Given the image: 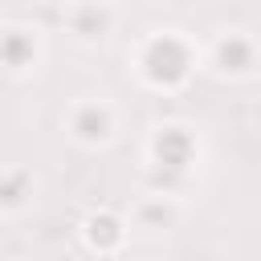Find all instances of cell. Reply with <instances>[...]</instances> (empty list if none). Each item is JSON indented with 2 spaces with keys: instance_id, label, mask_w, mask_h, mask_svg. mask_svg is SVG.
Instances as JSON below:
<instances>
[{
  "instance_id": "cell-1",
  "label": "cell",
  "mask_w": 261,
  "mask_h": 261,
  "mask_svg": "<svg viewBox=\"0 0 261 261\" xmlns=\"http://www.w3.org/2000/svg\"><path fill=\"white\" fill-rule=\"evenodd\" d=\"M188 65H192V57H188V49H184L175 37L151 41V49H147V73H151L155 82L171 86V82H179V77L188 73Z\"/></svg>"
},
{
  "instance_id": "cell-2",
  "label": "cell",
  "mask_w": 261,
  "mask_h": 261,
  "mask_svg": "<svg viewBox=\"0 0 261 261\" xmlns=\"http://www.w3.org/2000/svg\"><path fill=\"white\" fill-rule=\"evenodd\" d=\"M155 155H159V163L167 167L163 179H175V175L192 163V139H188V130H163L159 143H155Z\"/></svg>"
},
{
  "instance_id": "cell-3",
  "label": "cell",
  "mask_w": 261,
  "mask_h": 261,
  "mask_svg": "<svg viewBox=\"0 0 261 261\" xmlns=\"http://www.w3.org/2000/svg\"><path fill=\"white\" fill-rule=\"evenodd\" d=\"M29 57H33V41H29L24 33H4V37H0V61H4V65L16 69V65H24Z\"/></svg>"
},
{
  "instance_id": "cell-4",
  "label": "cell",
  "mask_w": 261,
  "mask_h": 261,
  "mask_svg": "<svg viewBox=\"0 0 261 261\" xmlns=\"http://www.w3.org/2000/svg\"><path fill=\"white\" fill-rule=\"evenodd\" d=\"M253 61V49H249V41H241V37H228L224 45H220V65L224 69H245Z\"/></svg>"
},
{
  "instance_id": "cell-5",
  "label": "cell",
  "mask_w": 261,
  "mask_h": 261,
  "mask_svg": "<svg viewBox=\"0 0 261 261\" xmlns=\"http://www.w3.org/2000/svg\"><path fill=\"white\" fill-rule=\"evenodd\" d=\"M86 139H102L106 135V126H110V118H106V110H98V106H86L82 114H77V122H73Z\"/></svg>"
},
{
  "instance_id": "cell-6",
  "label": "cell",
  "mask_w": 261,
  "mask_h": 261,
  "mask_svg": "<svg viewBox=\"0 0 261 261\" xmlns=\"http://www.w3.org/2000/svg\"><path fill=\"white\" fill-rule=\"evenodd\" d=\"M90 237H94L98 245H114V241H118V220H114V216H94V220H90Z\"/></svg>"
},
{
  "instance_id": "cell-7",
  "label": "cell",
  "mask_w": 261,
  "mask_h": 261,
  "mask_svg": "<svg viewBox=\"0 0 261 261\" xmlns=\"http://www.w3.org/2000/svg\"><path fill=\"white\" fill-rule=\"evenodd\" d=\"M24 188H29L24 175H4V179H0V204H20Z\"/></svg>"
}]
</instances>
